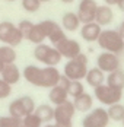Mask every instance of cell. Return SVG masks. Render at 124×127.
Returning <instances> with one entry per match:
<instances>
[{
	"mask_svg": "<svg viewBox=\"0 0 124 127\" xmlns=\"http://www.w3.org/2000/svg\"><path fill=\"white\" fill-rule=\"evenodd\" d=\"M96 42L99 48L104 51H110L114 54H120L124 51V38L117 29H102Z\"/></svg>",
	"mask_w": 124,
	"mask_h": 127,
	"instance_id": "obj_1",
	"label": "cell"
},
{
	"mask_svg": "<svg viewBox=\"0 0 124 127\" xmlns=\"http://www.w3.org/2000/svg\"><path fill=\"white\" fill-rule=\"evenodd\" d=\"M88 73V56L80 53L74 59L67 60L64 64L63 75L70 80H85V76Z\"/></svg>",
	"mask_w": 124,
	"mask_h": 127,
	"instance_id": "obj_2",
	"label": "cell"
},
{
	"mask_svg": "<svg viewBox=\"0 0 124 127\" xmlns=\"http://www.w3.org/2000/svg\"><path fill=\"white\" fill-rule=\"evenodd\" d=\"M34 57L39 63L44 66H57L63 60L62 54L54 45H48V44H37L34 48Z\"/></svg>",
	"mask_w": 124,
	"mask_h": 127,
	"instance_id": "obj_3",
	"label": "cell"
},
{
	"mask_svg": "<svg viewBox=\"0 0 124 127\" xmlns=\"http://www.w3.org/2000/svg\"><path fill=\"white\" fill-rule=\"evenodd\" d=\"M93 98L99 104H102L105 107H110L112 104L121 102V99H123V91L112 88V86L107 85V83H102V85H99L96 88H93Z\"/></svg>",
	"mask_w": 124,
	"mask_h": 127,
	"instance_id": "obj_4",
	"label": "cell"
},
{
	"mask_svg": "<svg viewBox=\"0 0 124 127\" xmlns=\"http://www.w3.org/2000/svg\"><path fill=\"white\" fill-rule=\"evenodd\" d=\"M24 41V35L21 34L19 28L10 21L0 22V42L4 45L18 47Z\"/></svg>",
	"mask_w": 124,
	"mask_h": 127,
	"instance_id": "obj_5",
	"label": "cell"
},
{
	"mask_svg": "<svg viewBox=\"0 0 124 127\" xmlns=\"http://www.w3.org/2000/svg\"><path fill=\"white\" fill-rule=\"evenodd\" d=\"M35 107L37 104L34 101V98H31L29 95H24V96L13 99L9 104V115L16 117V118H24L25 115L34 113Z\"/></svg>",
	"mask_w": 124,
	"mask_h": 127,
	"instance_id": "obj_6",
	"label": "cell"
},
{
	"mask_svg": "<svg viewBox=\"0 0 124 127\" xmlns=\"http://www.w3.org/2000/svg\"><path fill=\"white\" fill-rule=\"evenodd\" d=\"M110 121L111 120L108 117L107 108L96 107L85 114L82 118V127H108Z\"/></svg>",
	"mask_w": 124,
	"mask_h": 127,
	"instance_id": "obj_7",
	"label": "cell"
},
{
	"mask_svg": "<svg viewBox=\"0 0 124 127\" xmlns=\"http://www.w3.org/2000/svg\"><path fill=\"white\" fill-rule=\"evenodd\" d=\"M38 25L44 31V34H45L47 39L51 42V45H56L63 38H66V31L62 28V25H59L57 22H54L51 19H44V21L38 22Z\"/></svg>",
	"mask_w": 124,
	"mask_h": 127,
	"instance_id": "obj_8",
	"label": "cell"
},
{
	"mask_svg": "<svg viewBox=\"0 0 124 127\" xmlns=\"http://www.w3.org/2000/svg\"><path fill=\"white\" fill-rule=\"evenodd\" d=\"M60 77H62V72L57 69V66H44V67H41L37 88H53V86L59 85Z\"/></svg>",
	"mask_w": 124,
	"mask_h": 127,
	"instance_id": "obj_9",
	"label": "cell"
},
{
	"mask_svg": "<svg viewBox=\"0 0 124 127\" xmlns=\"http://www.w3.org/2000/svg\"><path fill=\"white\" fill-rule=\"evenodd\" d=\"M96 67H99L104 73H111L121 67V60L118 54H114L110 51H102L96 57Z\"/></svg>",
	"mask_w": 124,
	"mask_h": 127,
	"instance_id": "obj_10",
	"label": "cell"
},
{
	"mask_svg": "<svg viewBox=\"0 0 124 127\" xmlns=\"http://www.w3.org/2000/svg\"><path fill=\"white\" fill-rule=\"evenodd\" d=\"M76 114V108L73 101L67 99L63 104L54 107V123H73V117Z\"/></svg>",
	"mask_w": 124,
	"mask_h": 127,
	"instance_id": "obj_11",
	"label": "cell"
},
{
	"mask_svg": "<svg viewBox=\"0 0 124 127\" xmlns=\"http://www.w3.org/2000/svg\"><path fill=\"white\" fill-rule=\"evenodd\" d=\"M59 53L62 54L63 59H67V60H70V59H74L76 56H79L80 53H82V47H80V42L79 41H76L73 38H63L59 44H56L54 45Z\"/></svg>",
	"mask_w": 124,
	"mask_h": 127,
	"instance_id": "obj_12",
	"label": "cell"
},
{
	"mask_svg": "<svg viewBox=\"0 0 124 127\" xmlns=\"http://www.w3.org/2000/svg\"><path fill=\"white\" fill-rule=\"evenodd\" d=\"M96 9H98V3L95 0H80L76 13H77V16H79L82 24H88V22H93L95 21Z\"/></svg>",
	"mask_w": 124,
	"mask_h": 127,
	"instance_id": "obj_13",
	"label": "cell"
},
{
	"mask_svg": "<svg viewBox=\"0 0 124 127\" xmlns=\"http://www.w3.org/2000/svg\"><path fill=\"white\" fill-rule=\"evenodd\" d=\"M80 29V37L86 42H96L99 34L102 31V26H99L95 21L93 22H88V24H82Z\"/></svg>",
	"mask_w": 124,
	"mask_h": 127,
	"instance_id": "obj_14",
	"label": "cell"
},
{
	"mask_svg": "<svg viewBox=\"0 0 124 127\" xmlns=\"http://www.w3.org/2000/svg\"><path fill=\"white\" fill-rule=\"evenodd\" d=\"M0 77H1L6 83H9V85L13 86V85H16V83H19V80H21V77H22V72L19 70V67L15 63L4 64V67H3V70H1V73H0Z\"/></svg>",
	"mask_w": 124,
	"mask_h": 127,
	"instance_id": "obj_15",
	"label": "cell"
},
{
	"mask_svg": "<svg viewBox=\"0 0 124 127\" xmlns=\"http://www.w3.org/2000/svg\"><path fill=\"white\" fill-rule=\"evenodd\" d=\"M59 83L66 88L69 96H72V98H76V96H79V95H82L85 92V85L82 83V80H70V79H67V77L64 76L63 73H62V77H60Z\"/></svg>",
	"mask_w": 124,
	"mask_h": 127,
	"instance_id": "obj_16",
	"label": "cell"
},
{
	"mask_svg": "<svg viewBox=\"0 0 124 127\" xmlns=\"http://www.w3.org/2000/svg\"><path fill=\"white\" fill-rule=\"evenodd\" d=\"M112 21H114V12H112V7L108 4H98V9L95 13V22L99 26H107L110 25Z\"/></svg>",
	"mask_w": 124,
	"mask_h": 127,
	"instance_id": "obj_17",
	"label": "cell"
},
{
	"mask_svg": "<svg viewBox=\"0 0 124 127\" xmlns=\"http://www.w3.org/2000/svg\"><path fill=\"white\" fill-rule=\"evenodd\" d=\"M93 99H95V98H93L91 94L83 92L82 95L73 98V105H74V108H76L77 113L86 114L88 111H91V110L93 108Z\"/></svg>",
	"mask_w": 124,
	"mask_h": 127,
	"instance_id": "obj_18",
	"label": "cell"
},
{
	"mask_svg": "<svg viewBox=\"0 0 124 127\" xmlns=\"http://www.w3.org/2000/svg\"><path fill=\"white\" fill-rule=\"evenodd\" d=\"M82 26V22L74 12H66L62 18V28L66 32H74Z\"/></svg>",
	"mask_w": 124,
	"mask_h": 127,
	"instance_id": "obj_19",
	"label": "cell"
},
{
	"mask_svg": "<svg viewBox=\"0 0 124 127\" xmlns=\"http://www.w3.org/2000/svg\"><path fill=\"white\" fill-rule=\"evenodd\" d=\"M105 77L107 75L99 69V67H92V69H88V73L86 76H85V82H86L89 86H92V88H96L99 85H102V83H105Z\"/></svg>",
	"mask_w": 124,
	"mask_h": 127,
	"instance_id": "obj_20",
	"label": "cell"
},
{
	"mask_svg": "<svg viewBox=\"0 0 124 127\" xmlns=\"http://www.w3.org/2000/svg\"><path fill=\"white\" fill-rule=\"evenodd\" d=\"M70 96L67 94V91L64 86H62L60 83L53 86V88L48 89V99L53 105H59V104H63L64 101H67Z\"/></svg>",
	"mask_w": 124,
	"mask_h": 127,
	"instance_id": "obj_21",
	"label": "cell"
},
{
	"mask_svg": "<svg viewBox=\"0 0 124 127\" xmlns=\"http://www.w3.org/2000/svg\"><path fill=\"white\" fill-rule=\"evenodd\" d=\"M34 114L42 121V124L51 123V121L54 120V107H51L50 104H41V105H37Z\"/></svg>",
	"mask_w": 124,
	"mask_h": 127,
	"instance_id": "obj_22",
	"label": "cell"
},
{
	"mask_svg": "<svg viewBox=\"0 0 124 127\" xmlns=\"http://www.w3.org/2000/svg\"><path fill=\"white\" fill-rule=\"evenodd\" d=\"M105 83L115 89L124 91V70L120 67V69L114 70L111 73H108L107 77H105Z\"/></svg>",
	"mask_w": 124,
	"mask_h": 127,
	"instance_id": "obj_23",
	"label": "cell"
},
{
	"mask_svg": "<svg viewBox=\"0 0 124 127\" xmlns=\"http://www.w3.org/2000/svg\"><path fill=\"white\" fill-rule=\"evenodd\" d=\"M39 73H41V67H38L35 64H28L22 70V77L28 83L38 86V80H39Z\"/></svg>",
	"mask_w": 124,
	"mask_h": 127,
	"instance_id": "obj_24",
	"label": "cell"
},
{
	"mask_svg": "<svg viewBox=\"0 0 124 127\" xmlns=\"http://www.w3.org/2000/svg\"><path fill=\"white\" fill-rule=\"evenodd\" d=\"M107 113L111 121L115 123H121L124 118V105L121 102H117V104H112L107 108Z\"/></svg>",
	"mask_w": 124,
	"mask_h": 127,
	"instance_id": "obj_25",
	"label": "cell"
},
{
	"mask_svg": "<svg viewBox=\"0 0 124 127\" xmlns=\"http://www.w3.org/2000/svg\"><path fill=\"white\" fill-rule=\"evenodd\" d=\"M18 59V54L15 51V47H10V45H1L0 47V60L4 64H12L16 62Z\"/></svg>",
	"mask_w": 124,
	"mask_h": 127,
	"instance_id": "obj_26",
	"label": "cell"
},
{
	"mask_svg": "<svg viewBox=\"0 0 124 127\" xmlns=\"http://www.w3.org/2000/svg\"><path fill=\"white\" fill-rule=\"evenodd\" d=\"M29 42H32V44H41V42H44L45 39H47V37H45V34H44V31L41 29V26L38 25V24H34V26H32V29L29 31V34L26 35V38Z\"/></svg>",
	"mask_w": 124,
	"mask_h": 127,
	"instance_id": "obj_27",
	"label": "cell"
},
{
	"mask_svg": "<svg viewBox=\"0 0 124 127\" xmlns=\"http://www.w3.org/2000/svg\"><path fill=\"white\" fill-rule=\"evenodd\" d=\"M22 9L28 13H35L41 7V0H22Z\"/></svg>",
	"mask_w": 124,
	"mask_h": 127,
	"instance_id": "obj_28",
	"label": "cell"
},
{
	"mask_svg": "<svg viewBox=\"0 0 124 127\" xmlns=\"http://www.w3.org/2000/svg\"><path fill=\"white\" fill-rule=\"evenodd\" d=\"M21 123L25 124L26 127H41L42 126V121H41L34 113H31V114L25 115L24 118H21Z\"/></svg>",
	"mask_w": 124,
	"mask_h": 127,
	"instance_id": "obj_29",
	"label": "cell"
},
{
	"mask_svg": "<svg viewBox=\"0 0 124 127\" xmlns=\"http://www.w3.org/2000/svg\"><path fill=\"white\" fill-rule=\"evenodd\" d=\"M21 118H16L12 115H3L0 117V127H19Z\"/></svg>",
	"mask_w": 124,
	"mask_h": 127,
	"instance_id": "obj_30",
	"label": "cell"
},
{
	"mask_svg": "<svg viewBox=\"0 0 124 127\" xmlns=\"http://www.w3.org/2000/svg\"><path fill=\"white\" fill-rule=\"evenodd\" d=\"M32 26H34V22H31V21H28V19H24V21H21V22L18 24V28H19L21 34L24 35V39L26 38V35L29 34V31L32 29Z\"/></svg>",
	"mask_w": 124,
	"mask_h": 127,
	"instance_id": "obj_31",
	"label": "cell"
},
{
	"mask_svg": "<svg viewBox=\"0 0 124 127\" xmlns=\"http://www.w3.org/2000/svg\"><path fill=\"white\" fill-rule=\"evenodd\" d=\"M10 94H12V85L6 83V82L0 77V99L7 98Z\"/></svg>",
	"mask_w": 124,
	"mask_h": 127,
	"instance_id": "obj_32",
	"label": "cell"
},
{
	"mask_svg": "<svg viewBox=\"0 0 124 127\" xmlns=\"http://www.w3.org/2000/svg\"><path fill=\"white\" fill-rule=\"evenodd\" d=\"M104 1H105V4H108V6H111L112 7V6H117L121 0H104Z\"/></svg>",
	"mask_w": 124,
	"mask_h": 127,
	"instance_id": "obj_33",
	"label": "cell"
},
{
	"mask_svg": "<svg viewBox=\"0 0 124 127\" xmlns=\"http://www.w3.org/2000/svg\"><path fill=\"white\" fill-rule=\"evenodd\" d=\"M56 127H73V123H54Z\"/></svg>",
	"mask_w": 124,
	"mask_h": 127,
	"instance_id": "obj_34",
	"label": "cell"
},
{
	"mask_svg": "<svg viewBox=\"0 0 124 127\" xmlns=\"http://www.w3.org/2000/svg\"><path fill=\"white\" fill-rule=\"evenodd\" d=\"M117 31L120 32V35H121V37L124 38V21L121 22V24H120V26H118V29H117Z\"/></svg>",
	"mask_w": 124,
	"mask_h": 127,
	"instance_id": "obj_35",
	"label": "cell"
},
{
	"mask_svg": "<svg viewBox=\"0 0 124 127\" xmlns=\"http://www.w3.org/2000/svg\"><path fill=\"white\" fill-rule=\"evenodd\" d=\"M117 7H118L120 10H123V12H124V0H121V1H120V3L117 4Z\"/></svg>",
	"mask_w": 124,
	"mask_h": 127,
	"instance_id": "obj_36",
	"label": "cell"
},
{
	"mask_svg": "<svg viewBox=\"0 0 124 127\" xmlns=\"http://www.w3.org/2000/svg\"><path fill=\"white\" fill-rule=\"evenodd\" d=\"M41 127H56V124L54 123H47V124H44V126H41Z\"/></svg>",
	"mask_w": 124,
	"mask_h": 127,
	"instance_id": "obj_37",
	"label": "cell"
},
{
	"mask_svg": "<svg viewBox=\"0 0 124 127\" xmlns=\"http://www.w3.org/2000/svg\"><path fill=\"white\" fill-rule=\"evenodd\" d=\"M60 1H63V3H66V4H69V3H73L74 0H60Z\"/></svg>",
	"mask_w": 124,
	"mask_h": 127,
	"instance_id": "obj_38",
	"label": "cell"
},
{
	"mask_svg": "<svg viewBox=\"0 0 124 127\" xmlns=\"http://www.w3.org/2000/svg\"><path fill=\"white\" fill-rule=\"evenodd\" d=\"M3 67H4V63L0 60V73H1V70H3Z\"/></svg>",
	"mask_w": 124,
	"mask_h": 127,
	"instance_id": "obj_39",
	"label": "cell"
},
{
	"mask_svg": "<svg viewBox=\"0 0 124 127\" xmlns=\"http://www.w3.org/2000/svg\"><path fill=\"white\" fill-rule=\"evenodd\" d=\"M45 1H51V0H41V3H45Z\"/></svg>",
	"mask_w": 124,
	"mask_h": 127,
	"instance_id": "obj_40",
	"label": "cell"
},
{
	"mask_svg": "<svg viewBox=\"0 0 124 127\" xmlns=\"http://www.w3.org/2000/svg\"><path fill=\"white\" fill-rule=\"evenodd\" d=\"M19 127H26V126H25V124H22V123H21V124H19Z\"/></svg>",
	"mask_w": 124,
	"mask_h": 127,
	"instance_id": "obj_41",
	"label": "cell"
},
{
	"mask_svg": "<svg viewBox=\"0 0 124 127\" xmlns=\"http://www.w3.org/2000/svg\"><path fill=\"white\" fill-rule=\"evenodd\" d=\"M6 1H16V0H6Z\"/></svg>",
	"mask_w": 124,
	"mask_h": 127,
	"instance_id": "obj_42",
	"label": "cell"
},
{
	"mask_svg": "<svg viewBox=\"0 0 124 127\" xmlns=\"http://www.w3.org/2000/svg\"><path fill=\"white\" fill-rule=\"evenodd\" d=\"M121 123H123V127H124V118H123V121H121Z\"/></svg>",
	"mask_w": 124,
	"mask_h": 127,
	"instance_id": "obj_43",
	"label": "cell"
}]
</instances>
